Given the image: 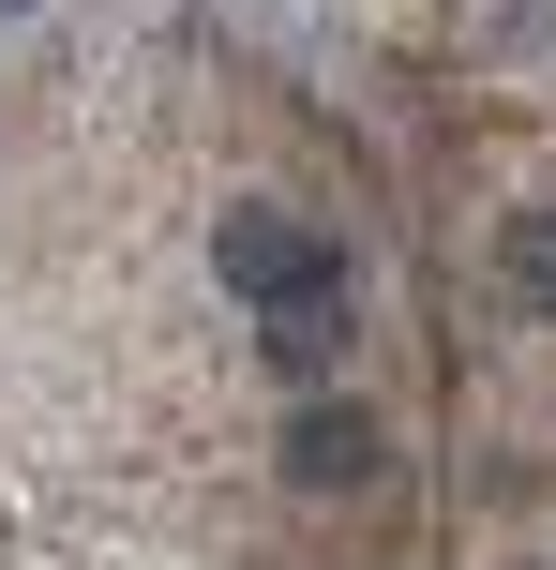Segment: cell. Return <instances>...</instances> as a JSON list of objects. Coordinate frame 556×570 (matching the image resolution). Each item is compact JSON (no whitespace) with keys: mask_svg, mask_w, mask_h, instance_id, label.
Instances as JSON below:
<instances>
[{"mask_svg":"<svg viewBox=\"0 0 556 570\" xmlns=\"http://www.w3.org/2000/svg\"><path fill=\"white\" fill-rule=\"evenodd\" d=\"M377 465H391V435L361 421V405H301V421H286V481L301 495H361Z\"/></svg>","mask_w":556,"mask_h":570,"instance_id":"obj_1","label":"cell"},{"mask_svg":"<svg viewBox=\"0 0 556 570\" xmlns=\"http://www.w3.org/2000/svg\"><path fill=\"white\" fill-rule=\"evenodd\" d=\"M211 256H226V285H241V301L271 315V301H286V285H301V271H316V240H301V226H286V210H271V196H241L226 226H211Z\"/></svg>","mask_w":556,"mask_h":570,"instance_id":"obj_2","label":"cell"},{"mask_svg":"<svg viewBox=\"0 0 556 570\" xmlns=\"http://www.w3.org/2000/svg\"><path fill=\"white\" fill-rule=\"evenodd\" d=\"M256 331H271V361H286V375H331V361H347V271L316 256V271L286 285V301L256 315Z\"/></svg>","mask_w":556,"mask_h":570,"instance_id":"obj_3","label":"cell"},{"mask_svg":"<svg viewBox=\"0 0 556 570\" xmlns=\"http://www.w3.org/2000/svg\"><path fill=\"white\" fill-rule=\"evenodd\" d=\"M497 271H511L527 315H556V210H511V226H497Z\"/></svg>","mask_w":556,"mask_h":570,"instance_id":"obj_4","label":"cell"}]
</instances>
